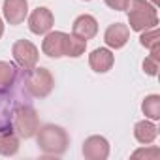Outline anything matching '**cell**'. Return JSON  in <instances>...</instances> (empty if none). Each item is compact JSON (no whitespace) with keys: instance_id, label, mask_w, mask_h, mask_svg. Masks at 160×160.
Returning a JSON list of instances; mask_svg holds the SVG:
<instances>
[{"instance_id":"e0dca14e","label":"cell","mask_w":160,"mask_h":160,"mask_svg":"<svg viewBox=\"0 0 160 160\" xmlns=\"http://www.w3.org/2000/svg\"><path fill=\"white\" fill-rule=\"evenodd\" d=\"M139 43L147 49H152V47H160V34H158V28H149V30H143V34L139 36Z\"/></svg>"},{"instance_id":"30bf717a","label":"cell","mask_w":160,"mask_h":160,"mask_svg":"<svg viewBox=\"0 0 160 160\" xmlns=\"http://www.w3.org/2000/svg\"><path fill=\"white\" fill-rule=\"evenodd\" d=\"M72 34L87 42V40H91L98 34V21L89 13L79 15L72 25Z\"/></svg>"},{"instance_id":"4fadbf2b","label":"cell","mask_w":160,"mask_h":160,"mask_svg":"<svg viewBox=\"0 0 160 160\" xmlns=\"http://www.w3.org/2000/svg\"><path fill=\"white\" fill-rule=\"evenodd\" d=\"M134 136H136V139H138L139 143L149 145V143H152V141L156 139L158 128H156L151 121H139V122H136V126H134Z\"/></svg>"},{"instance_id":"8992f818","label":"cell","mask_w":160,"mask_h":160,"mask_svg":"<svg viewBox=\"0 0 160 160\" xmlns=\"http://www.w3.org/2000/svg\"><path fill=\"white\" fill-rule=\"evenodd\" d=\"M68 40L70 34L55 30V32H47L43 42H42V51L43 55L51 57V58H60L68 55Z\"/></svg>"},{"instance_id":"44dd1931","label":"cell","mask_w":160,"mask_h":160,"mask_svg":"<svg viewBox=\"0 0 160 160\" xmlns=\"http://www.w3.org/2000/svg\"><path fill=\"white\" fill-rule=\"evenodd\" d=\"M104 2H106L111 10H115V12H122V10H126L128 0H104Z\"/></svg>"},{"instance_id":"7c38bea8","label":"cell","mask_w":160,"mask_h":160,"mask_svg":"<svg viewBox=\"0 0 160 160\" xmlns=\"http://www.w3.org/2000/svg\"><path fill=\"white\" fill-rule=\"evenodd\" d=\"M113 62H115V55H113L108 47H98V49H94V51L89 55V64H91V68H92L94 72H98V73L109 72L111 66H113Z\"/></svg>"},{"instance_id":"cb8c5ba5","label":"cell","mask_w":160,"mask_h":160,"mask_svg":"<svg viewBox=\"0 0 160 160\" xmlns=\"http://www.w3.org/2000/svg\"><path fill=\"white\" fill-rule=\"evenodd\" d=\"M87 2H89V0H87Z\"/></svg>"},{"instance_id":"3957f363","label":"cell","mask_w":160,"mask_h":160,"mask_svg":"<svg viewBox=\"0 0 160 160\" xmlns=\"http://www.w3.org/2000/svg\"><path fill=\"white\" fill-rule=\"evenodd\" d=\"M12 128H13V132L19 138H25V139L36 136V132L40 128L36 109L30 108V106H19V108H15L13 113H12Z\"/></svg>"},{"instance_id":"603a6c76","label":"cell","mask_w":160,"mask_h":160,"mask_svg":"<svg viewBox=\"0 0 160 160\" xmlns=\"http://www.w3.org/2000/svg\"><path fill=\"white\" fill-rule=\"evenodd\" d=\"M151 2H152V6H154V8H156V6H158V4H160V0H151Z\"/></svg>"},{"instance_id":"5bb4252c","label":"cell","mask_w":160,"mask_h":160,"mask_svg":"<svg viewBox=\"0 0 160 160\" xmlns=\"http://www.w3.org/2000/svg\"><path fill=\"white\" fill-rule=\"evenodd\" d=\"M17 79V68L13 62L0 60V92H6Z\"/></svg>"},{"instance_id":"6da1fadb","label":"cell","mask_w":160,"mask_h":160,"mask_svg":"<svg viewBox=\"0 0 160 160\" xmlns=\"http://www.w3.org/2000/svg\"><path fill=\"white\" fill-rule=\"evenodd\" d=\"M126 10H128L130 28L136 32H143V30L154 28L158 25L156 8L152 4H149L147 0H128Z\"/></svg>"},{"instance_id":"277c9868","label":"cell","mask_w":160,"mask_h":160,"mask_svg":"<svg viewBox=\"0 0 160 160\" xmlns=\"http://www.w3.org/2000/svg\"><path fill=\"white\" fill-rule=\"evenodd\" d=\"M53 87H55V79L47 68H36L34 66L32 70H27L25 89L34 98H45L53 91Z\"/></svg>"},{"instance_id":"ba28073f","label":"cell","mask_w":160,"mask_h":160,"mask_svg":"<svg viewBox=\"0 0 160 160\" xmlns=\"http://www.w3.org/2000/svg\"><path fill=\"white\" fill-rule=\"evenodd\" d=\"M53 23H55V17L51 13V10L47 8H36L30 17H28V28L32 34H47L51 28H53Z\"/></svg>"},{"instance_id":"7402d4cb","label":"cell","mask_w":160,"mask_h":160,"mask_svg":"<svg viewBox=\"0 0 160 160\" xmlns=\"http://www.w3.org/2000/svg\"><path fill=\"white\" fill-rule=\"evenodd\" d=\"M2 34H4V23H2V19H0V38H2Z\"/></svg>"},{"instance_id":"ffe728a7","label":"cell","mask_w":160,"mask_h":160,"mask_svg":"<svg viewBox=\"0 0 160 160\" xmlns=\"http://www.w3.org/2000/svg\"><path fill=\"white\" fill-rule=\"evenodd\" d=\"M160 149L158 147H149V149H138L132 152V158H147V160H158Z\"/></svg>"},{"instance_id":"5b68a950","label":"cell","mask_w":160,"mask_h":160,"mask_svg":"<svg viewBox=\"0 0 160 160\" xmlns=\"http://www.w3.org/2000/svg\"><path fill=\"white\" fill-rule=\"evenodd\" d=\"M12 55H13V60L23 70H32L38 64V57H40L38 47L28 40H17L12 47Z\"/></svg>"},{"instance_id":"ac0fdd59","label":"cell","mask_w":160,"mask_h":160,"mask_svg":"<svg viewBox=\"0 0 160 160\" xmlns=\"http://www.w3.org/2000/svg\"><path fill=\"white\" fill-rule=\"evenodd\" d=\"M87 49V42L81 40V38H77L73 34H70V40H68V55L66 57H81Z\"/></svg>"},{"instance_id":"d6986e66","label":"cell","mask_w":160,"mask_h":160,"mask_svg":"<svg viewBox=\"0 0 160 160\" xmlns=\"http://www.w3.org/2000/svg\"><path fill=\"white\" fill-rule=\"evenodd\" d=\"M158 53H160V47H152V49H151V55L143 60V70H145V73H149V75H156V73H158V62H160Z\"/></svg>"},{"instance_id":"9a60e30c","label":"cell","mask_w":160,"mask_h":160,"mask_svg":"<svg viewBox=\"0 0 160 160\" xmlns=\"http://www.w3.org/2000/svg\"><path fill=\"white\" fill-rule=\"evenodd\" d=\"M19 151V136L15 132H0V154L13 156Z\"/></svg>"},{"instance_id":"7a4b0ae2","label":"cell","mask_w":160,"mask_h":160,"mask_svg":"<svg viewBox=\"0 0 160 160\" xmlns=\"http://www.w3.org/2000/svg\"><path fill=\"white\" fill-rule=\"evenodd\" d=\"M36 141H38V147L42 152L45 154H62L66 149H68V134L64 128L57 126V124H45L42 128H38L36 132Z\"/></svg>"},{"instance_id":"8fae6325","label":"cell","mask_w":160,"mask_h":160,"mask_svg":"<svg viewBox=\"0 0 160 160\" xmlns=\"http://www.w3.org/2000/svg\"><path fill=\"white\" fill-rule=\"evenodd\" d=\"M128 38H130V28H128L126 25H122V23H113V25H109V27L106 28V34H104V42H106V45L111 47V49H121V47H124L126 42H128Z\"/></svg>"},{"instance_id":"52a82bcc","label":"cell","mask_w":160,"mask_h":160,"mask_svg":"<svg viewBox=\"0 0 160 160\" xmlns=\"http://www.w3.org/2000/svg\"><path fill=\"white\" fill-rule=\"evenodd\" d=\"M83 156L89 160H106L109 156V141L104 136H91L83 143Z\"/></svg>"},{"instance_id":"9c48e42d","label":"cell","mask_w":160,"mask_h":160,"mask_svg":"<svg viewBox=\"0 0 160 160\" xmlns=\"http://www.w3.org/2000/svg\"><path fill=\"white\" fill-rule=\"evenodd\" d=\"M2 13L10 25H21L28 15V2L27 0H4Z\"/></svg>"},{"instance_id":"2e32d148","label":"cell","mask_w":160,"mask_h":160,"mask_svg":"<svg viewBox=\"0 0 160 160\" xmlns=\"http://www.w3.org/2000/svg\"><path fill=\"white\" fill-rule=\"evenodd\" d=\"M141 111L147 119L151 121H158L160 119V96L158 94H149L145 96L143 104H141Z\"/></svg>"}]
</instances>
